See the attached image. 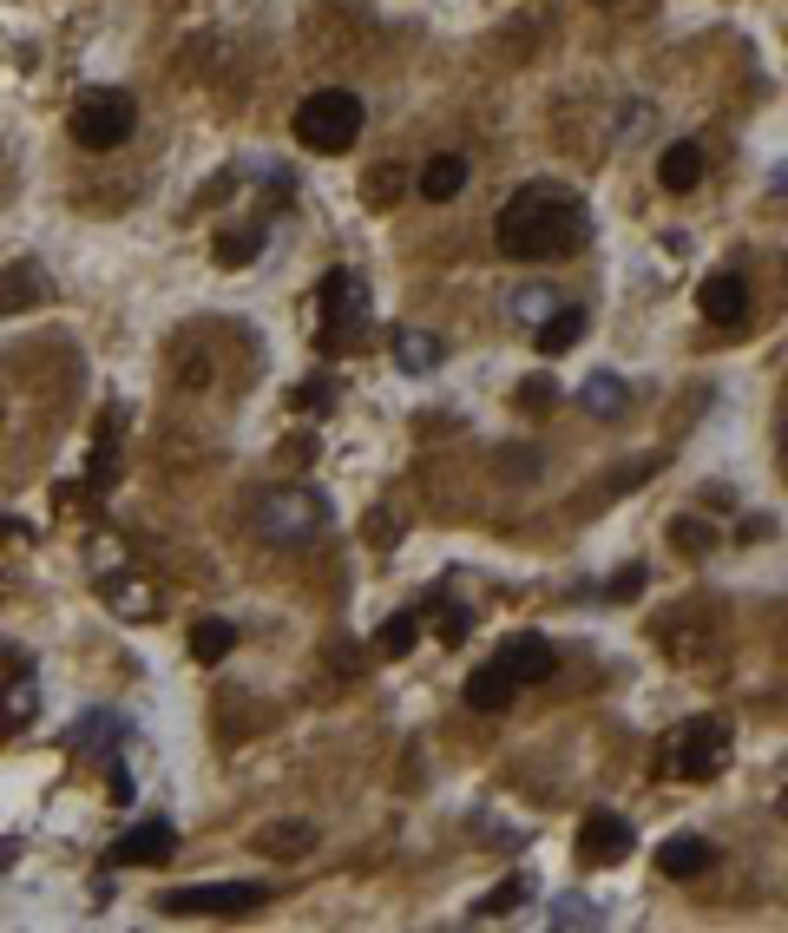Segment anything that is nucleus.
<instances>
[{
  "instance_id": "1",
  "label": "nucleus",
  "mask_w": 788,
  "mask_h": 933,
  "mask_svg": "<svg viewBox=\"0 0 788 933\" xmlns=\"http://www.w3.org/2000/svg\"><path fill=\"white\" fill-rule=\"evenodd\" d=\"M585 204L566 191V184H519L500 217H493V237H500V257L513 263H552V257H572L585 243Z\"/></svg>"
},
{
  "instance_id": "2",
  "label": "nucleus",
  "mask_w": 788,
  "mask_h": 933,
  "mask_svg": "<svg viewBox=\"0 0 788 933\" xmlns=\"http://www.w3.org/2000/svg\"><path fill=\"white\" fill-rule=\"evenodd\" d=\"M256 533H263L270 546H302V539L329 533V507H322L316 487L289 480V487H276V493L256 500Z\"/></svg>"
},
{
  "instance_id": "3",
  "label": "nucleus",
  "mask_w": 788,
  "mask_h": 933,
  "mask_svg": "<svg viewBox=\"0 0 788 933\" xmlns=\"http://www.w3.org/2000/svg\"><path fill=\"white\" fill-rule=\"evenodd\" d=\"M296 138H302L309 151H349V145L362 138V99L342 92V86L309 92L302 112H296Z\"/></svg>"
},
{
  "instance_id": "4",
  "label": "nucleus",
  "mask_w": 788,
  "mask_h": 933,
  "mask_svg": "<svg viewBox=\"0 0 788 933\" xmlns=\"http://www.w3.org/2000/svg\"><path fill=\"white\" fill-rule=\"evenodd\" d=\"M72 138L85 145V151H118L125 138H132V125H138V105H132V92H112V86H92V92H79L72 99Z\"/></svg>"
},
{
  "instance_id": "5",
  "label": "nucleus",
  "mask_w": 788,
  "mask_h": 933,
  "mask_svg": "<svg viewBox=\"0 0 788 933\" xmlns=\"http://www.w3.org/2000/svg\"><path fill=\"white\" fill-rule=\"evenodd\" d=\"M723 763H730V730H723V724H710V717L684 724V730H677V743H671V756H664V770H671V776H684V783H710Z\"/></svg>"
},
{
  "instance_id": "6",
  "label": "nucleus",
  "mask_w": 788,
  "mask_h": 933,
  "mask_svg": "<svg viewBox=\"0 0 788 933\" xmlns=\"http://www.w3.org/2000/svg\"><path fill=\"white\" fill-rule=\"evenodd\" d=\"M263 901H270V888H256V881H217V888H171V895H158L164 914H256Z\"/></svg>"
},
{
  "instance_id": "7",
  "label": "nucleus",
  "mask_w": 788,
  "mask_h": 933,
  "mask_svg": "<svg viewBox=\"0 0 788 933\" xmlns=\"http://www.w3.org/2000/svg\"><path fill=\"white\" fill-rule=\"evenodd\" d=\"M697 309H704V322L736 329V322H750V283H743L736 270H717V276L697 289Z\"/></svg>"
},
{
  "instance_id": "8",
  "label": "nucleus",
  "mask_w": 788,
  "mask_h": 933,
  "mask_svg": "<svg viewBox=\"0 0 788 933\" xmlns=\"http://www.w3.org/2000/svg\"><path fill=\"white\" fill-rule=\"evenodd\" d=\"M631 855V822L625 816H585V829H579V862L585 868H612V862H625Z\"/></svg>"
},
{
  "instance_id": "9",
  "label": "nucleus",
  "mask_w": 788,
  "mask_h": 933,
  "mask_svg": "<svg viewBox=\"0 0 788 933\" xmlns=\"http://www.w3.org/2000/svg\"><path fill=\"white\" fill-rule=\"evenodd\" d=\"M171 849H178L171 822H138L112 842V868H158V862H171Z\"/></svg>"
},
{
  "instance_id": "10",
  "label": "nucleus",
  "mask_w": 788,
  "mask_h": 933,
  "mask_svg": "<svg viewBox=\"0 0 788 933\" xmlns=\"http://www.w3.org/2000/svg\"><path fill=\"white\" fill-rule=\"evenodd\" d=\"M493 664H500V671H506V678H513V684L526 691V684H546V678H552V645L526 632V638H506Z\"/></svg>"
},
{
  "instance_id": "11",
  "label": "nucleus",
  "mask_w": 788,
  "mask_h": 933,
  "mask_svg": "<svg viewBox=\"0 0 788 933\" xmlns=\"http://www.w3.org/2000/svg\"><path fill=\"white\" fill-rule=\"evenodd\" d=\"M658 184L664 191H697L704 184V145L697 138H677V145H664V158H658Z\"/></svg>"
},
{
  "instance_id": "12",
  "label": "nucleus",
  "mask_w": 788,
  "mask_h": 933,
  "mask_svg": "<svg viewBox=\"0 0 788 933\" xmlns=\"http://www.w3.org/2000/svg\"><path fill=\"white\" fill-rule=\"evenodd\" d=\"M322 309H329V322H368V283L355 270H329Z\"/></svg>"
},
{
  "instance_id": "13",
  "label": "nucleus",
  "mask_w": 788,
  "mask_h": 933,
  "mask_svg": "<svg viewBox=\"0 0 788 933\" xmlns=\"http://www.w3.org/2000/svg\"><path fill=\"white\" fill-rule=\"evenodd\" d=\"M710 862H717V849H710L704 835H671V842L658 849V868H664L671 881H697Z\"/></svg>"
},
{
  "instance_id": "14",
  "label": "nucleus",
  "mask_w": 788,
  "mask_h": 933,
  "mask_svg": "<svg viewBox=\"0 0 788 933\" xmlns=\"http://www.w3.org/2000/svg\"><path fill=\"white\" fill-rule=\"evenodd\" d=\"M460 191H467V158H460V151H441V158L421 164V197H427V204H447V197H460Z\"/></svg>"
},
{
  "instance_id": "15",
  "label": "nucleus",
  "mask_w": 788,
  "mask_h": 933,
  "mask_svg": "<svg viewBox=\"0 0 788 933\" xmlns=\"http://www.w3.org/2000/svg\"><path fill=\"white\" fill-rule=\"evenodd\" d=\"M585 309H552L539 329H533V342H539V355H566V349H579L585 342Z\"/></svg>"
},
{
  "instance_id": "16",
  "label": "nucleus",
  "mask_w": 788,
  "mask_h": 933,
  "mask_svg": "<svg viewBox=\"0 0 788 933\" xmlns=\"http://www.w3.org/2000/svg\"><path fill=\"white\" fill-rule=\"evenodd\" d=\"M441 335H427V329H395V362L408 368V375H434L441 368Z\"/></svg>"
},
{
  "instance_id": "17",
  "label": "nucleus",
  "mask_w": 788,
  "mask_h": 933,
  "mask_svg": "<svg viewBox=\"0 0 788 933\" xmlns=\"http://www.w3.org/2000/svg\"><path fill=\"white\" fill-rule=\"evenodd\" d=\"M513 691H519V684H513L500 664H480V671L467 678V704H473V710H506V704H513Z\"/></svg>"
},
{
  "instance_id": "18",
  "label": "nucleus",
  "mask_w": 788,
  "mask_h": 933,
  "mask_svg": "<svg viewBox=\"0 0 788 933\" xmlns=\"http://www.w3.org/2000/svg\"><path fill=\"white\" fill-rule=\"evenodd\" d=\"M230 645H237V625H224V618H204V625L191 632V658H197V664H224Z\"/></svg>"
},
{
  "instance_id": "19",
  "label": "nucleus",
  "mask_w": 788,
  "mask_h": 933,
  "mask_svg": "<svg viewBox=\"0 0 788 933\" xmlns=\"http://www.w3.org/2000/svg\"><path fill=\"white\" fill-rule=\"evenodd\" d=\"M414 638H421V618H414V612H395V618L375 632V651H381V658H408Z\"/></svg>"
},
{
  "instance_id": "20",
  "label": "nucleus",
  "mask_w": 788,
  "mask_h": 933,
  "mask_svg": "<svg viewBox=\"0 0 788 933\" xmlns=\"http://www.w3.org/2000/svg\"><path fill=\"white\" fill-rule=\"evenodd\" d=\"M585 408H592V414H625V408H631V388H625L618 375H592V382H585Z\"/></svg>"
},
{
  "instance_id": "21",
  "label": "nucleus",
  "mask_w": 788,
  "mask_h": 933,
  "mask_svg": "<svg viewBox=\"0 0 788 933\" xmlns=\"http://www.w3.org/2000/svg\"><path fill=\"white\" fill-rule=\"evenodd\" d=\"M309 842H316V829H309V822H283V829H263V835H256V849H263V855H302Z\"/></svg>"
},
{
  "instance_id": "22",
  "label": "nucleus",
  "mask_w": 788,
  "mask_h": 933,
  "mask_svg": "<svg viewBox=\"0 0 788 933\" xmlns=\"http://www.w3.org/2000/svg\"><path fill=\"white\" fill-rule=\"evenodd\" d=\"M263 250V224H243V230H224L217 237V263H250Z\"/></svg>"
},
{
  "instance_id": "23",
  "label": "nucleus",
  "mask_w": 788,
  "mask_h": 933,
  "mask_svg": "<svg viewBox=\"0 0 788 933\" xmlns=\"http://www.w3.org/2000/svg\"><path fill=\"white\" fill-rule=\"evenodd\" d=\"M46 289H39V276H33V263H13L7 276H0V309H13V303H39Z\"/></svg>"
},
{
  "instance_id": "24",
  "label": "nucleus",
  "mask_w": 788,
  "mask_h": 933,
  "mask_svg": "<svg viewBox=\"0 0 788 933\" xmlns=\"http://www.w3.org/2000/svg\"><path fill=\"white\" fill-rule=\"evenodd\" d=\"M519 901H526V881H519V875H513V881H500V888H493V895H487V901H480V908H473V914H480V921H487V914H513V908H519Z\"/></svg>"
},
{
  "instance_id": "25",
  "label": "nucleus",
  "mask_w": 788,
  "mask_h": 933,
  "mask_svg": "<svg viewBox=\"0 0 788 933\" xmlns=\"http://www.w3.org/2000/svg\"><path fill=\"white\" fill-rule=\"evenodd\" d=\"M552 921H559V928H598V908H585V895H566V901L552 908Z\"/></svg>"
},
{
  "instance_id": "26",
  "label": "nucleus",
  "mask_w": 788,
  "mask_h": 933,
  "mask_svg": "<svg viewBox=\"0 0 788 933\" xmlns=\"http://www.w3.org/2000/svg\"><path fill=\"white\" fill-rule=\"evenodd\" d=\"M289 408H296V414H322V408H329V382H302V388L289 395Z\"/></svg>"
},
{
  "instance_id": "27",
  "label": "nucleus",
  "mask_w": 788,
  "mask_h": 933,
  "mask_svg": "<svg viewBox=\"0 0 788 933\" xmlns=\"http://www.w3.org/2000/svg\"><path fill=\"white\" fill-rule=\"evenodd\" d=\"M552 401H559V382L552 375H539V382L519 388V408H552Z\"/></svg>"
},
{
  "instance_id": "28",
  "label": "nucleus",
  "mask_w": 788,
  "mask_h": 933,
  "mask_svg": "<svg viewBox=\"0 0 788 933\" xmlns=\"http://www.w3.org/2000/svg\"><path fill=\"white\" fill-rule=\"evenodd\" d=\"M434 632H441V645H460V638H467V612H460V605H447Z\"/></svg>"
},
{
  "instance_id": "29",
  "label": "nucleus",
  "mask_w": 788,
  "mask_h": 933,
  "mask_svg": "<svg viewBox=\"0 0 788 933\" xmlns=\"http://www.w3.org/2000/svg\"><path fill=\"white\" fill-rule=\"evenodd\" d=\"M644 592V566H625L618 579H612V599H638Z\"/></svg>"
},
{
  "instance_id": "30",
  "label": "nucleus",
  "mask_w": 788,
  "mask_h": 933,
  "mask_svg": "<svg viewBox=\"0 0 788 933\" xmlns=\"http://www.w3.org/2000/svg\"><path fill=\"white\" fill-rule=\"evenodd\" d=\"M677 546H684V553H704V526H697V520H677Z\"/></svg>"
},
{
  "instance_id": "31",
  "label": "nucleus",
  "mask_w": 788,
  "mask_h": 933,
  "mask_svg": "<svg viewBox=\"0 0 788 933\" xmlns=\"http://www.w3.org/2000/svg\"><path fill=\"white\" fill-rule=\"evenodd\" d=\"M316 454V441L309 434H296V441H283V460H309Z\"/></svg>"
}]
</instances>
